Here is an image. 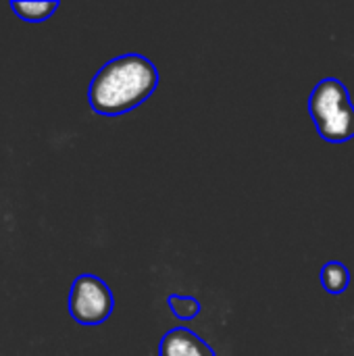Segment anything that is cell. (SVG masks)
I'll return each mask as SVG.
<instances>
[{"label":"cell","instance_id":"1","mask_svg":"<svg viewBox=\"0 0 354 356\" xmlns=\"http://www.w3.org/2000/svg\"><path fill=\"white\" fill-rule=\"evenodd\" d=\"M159 69L144 54H121L106 60L88 86L94 113L117 117L144 104L159 88Z\"/></svg>","mask_w":354,"mask_h":356},{"label":"cell","instance_id":"2","mask_svg":"<svg viewBox=\"0 0 354 356\" xmlns=\"http://www.w3.org/2000/svg\"><path fill=\"white\" fill-rule=\"evenodd\" d=\"M309 115L325 142L344 144L354 136V104L348 88L338 77L315 83L309 96Z\"/></svg>","mask_w":354,"mask_h":356},{"label":"cell","instance_id":"3","mask_svg":"<svg viewBox=\"0 0 354 356\" xmlns=\"http://www.w3.org/2000/svg\"><path fill=\"white\" fill-rule=\"evenodd\" d=\"M67 307L75 323L94 327L108 321L115 309V296L104 280L92 273H83L73 280Z\"/></svg>","mask_w":354,"mask_h":356},{"label":"cell","instance_id":"4","mask_svg":"<svg viewBox=\"0 0 354 356\" xmlns=\"http://www.w3.org/2000/svg\"><path fill=\"white\" fill-rule=\"evenodd\" d=\"M159 356H215V350L192 330L173 327L161 338Z\"/></svg>","mask_w":354,"mask_h":356},{"label":"cell","instance_id":"5","mask_svg":"<svg viewBox=\"0 0 354 356\" xmlns=\"http://www.w3.org/2000/svg\"><path fill=\"white\" fill-rule=\"evenodd\" d=\"M319 280H321V286L328 294H344L351 286V271L344 263L340 261H330L321 267V273H319Z\"/></svg>","mask_w":354,"mask_h":356},{"label":"cell","instance_id":"6","mask_svg":"<svg viewBox=\"0 0 354 356\" xmlns=\"http://www.w3.org/2000/svg\"><path fill=\"white\" fill-rule=\"evenodd\" d=\"M10 10H15V15L21 21L27 23H42L48 21L54 10L58 8V2H50V0H40V2H8Z\"/></svg>","mask_w":354,"mask_h":356},{"label":"cell","instance_id":"7","mask_svg":"<svg viewBox=\"0 0 354 356\" xmlns=\"http://www.w3.org/2000/svg\"><path fill=\"white\" fill-rule=\"evenodd\" d=\"M167 307L175 315V319L190 323L200 315V302L196 296H186V294H169L167 296Z\"/></svg>","mask_w":354,"mask_h":356}]
</instances>
